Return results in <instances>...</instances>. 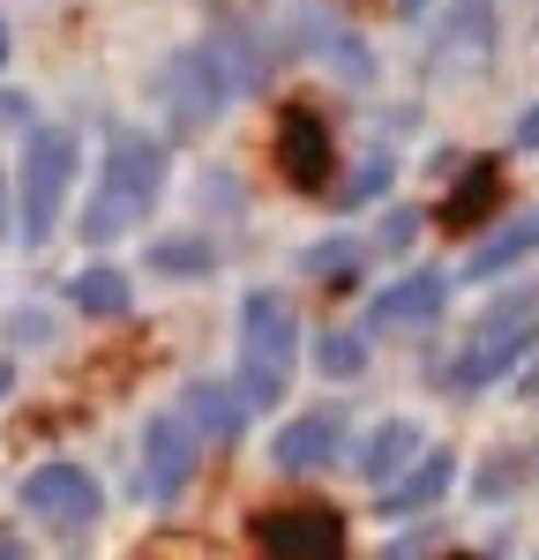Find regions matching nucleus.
<instances>
[{
  "mask_svg": "<svg viewBox=\"0 0 539 560\" xmlns=\"http://www.w3.org/2000/svg\"><path fill=\"white\" fill-rule=\"evenodd\" d=\"M165 187H173V142L150 128H113L105 135V158H98V179L83 195V217H76L83 247H113V240H128L135 224H150L158 202H165Z\"/></svg>",
  "mask_w": 539,
  "mask_h": 560,
  "instance_id": "1",
  "label": "nucleus"
},
{
  "mask_svg": "<svg viewBox=\"0 0 539 560\" xmlns=\"http://www.w3.org/2000/svg\"><path fill=\"white\" fill-rule=\"evenodd\" d=\"M232 329H240V359H232V388H240V404H248V419L255 411H277L285 396H293V374H300V345H308V329H300V306L285 300V292H240V314H232Z\"/></svg>",
  "mask_w": 539,
  "mask_h": 560,
  "instance_id": "2",
  "label": "nucleus"
},
{
  "mask_svg": "<svg viewBox=\"0 0 539 560\" xmlns=\"http://www.w3.org/2000/svg\"><path fill=\"white\" fill-rule=\"evenodd\" d=\"M532 351H539V284H517V292L488 300V314L472 322V337H465L457 359L443 366V388L472 404V396H488V388L509 382Z\"/></svg>",
  "mask_w": 539,
  "mask_h": 560,
  "instance_id": "3",
  "label": "nucleus"
},
{
  "mask_svg": "<svg viewBox=\"0 0 539 560\" xmlns=\"http://www.w3.org/2000/svg\"><path fill=\"white\" fill-rule=\"evenodd\" d=\"M83 173V142L60 120H31L23 128V165H15V247L38 255L68 217V187Z\"/></svg>",
  "mask_w": 539,
  "mask_h": 560,
  "instance_id": "4",
  "label": "nucleus"
},
{
  "mask_svg": "<svg viewBox=\"0 0 539 560\" xmlns=\"http://www.w3.org/2000/svg\"><path fill=\"white\" fill-rule=\"evenodd\" d=\"M150 97L165 105V128L180 135V142H195V135H210L248 97L240 90V75H232V60H225L218 38H195L180 45V52H165L158 60V75H150Z\"/></svg>",
  "mask_w": 539,
  "mask_h": 560,
  "instance_id": "5",
  "label": "nucleus"
},
{
  "mask_svg": "<svg viewBox=\"0 0 539 560\" xmlns=\"http://www.w3.org/2000/svg\"><path fill=\"white\" fill-rule=\"evenodd\" d=\"M15 501H23L31 523L60 530V538H83V530H98V516H105V486H98V471H90V464H68V456L31 464V478L15 486Z\"/></svg>",
  "mask_w": 539,
  "mask_h": 560,
  "instance_id": "6",
  "label": "nucleus"
},
{
  "mask_svg": "<svg viewBox=\"0 0 539 560\" xmlns=\"http://www.w3.org/2000/svg\"><path fill=\"white\" fill-rule=\"evenodd\" d=\"M203 433H195V419L180 411V404H165V411H150L142 419V464H135V493L150 501V509H173L180 493L195 486V471H203Z\"/></svg>",
  "mask_w": 539,
  "mask_h": 560,
  "instance_id": "7",
  "label": "nucleus"
},
{
  "mask_svg": "<svg viewBox=\"0 0 539 560\" xmlns=\"http://www.w3.org/2000/svg\"><path fill=\"white\" fill-rule=\"evenodd\" d=\"M449 292H457L449 269H404V277H390V284L367 292L359 337H412V329H435V322L449 314Z\"/></svg>",
  "mask_w": 539,
  "mask_h": 560,
  "instance_id": "8",
  "label": "nucleus"
},
{
  "mask_svg": "<svg viewBox=\"0 0 539 560\" xmlns=\"http://www.w3.org/2000/svg\"><path fill=\"white\" fill-rule=\"evenodd\" d=\"M345 441H353V411L345 404H308V411H293L285 427L270 433V471L314 478L330 464H345Z\"/></svg>",
  "mask_w": 539,
  "mask_h": 560,
  "instance_id": "9",
  "label": "nucleus"
},
{
  "mask_svg": "<svg viewBox=\"0 0 539 560\" xmlns=\"http://www.w3.org/2000/svg\"><path fill=\"white\" fill-rule=\"evenodd\" d=\"M277 165L293 187H308V195H330V165H337V150H330V120L308 113V105H285L277 113Z\"/></svg>",
  "mask_w": 539,
  "mask_h": 560,
  "instance_id": "10",
  "label": "nucleus"
},
{
  "mask_svg": "<svg viewBox=\"0 0 539 560\" xmlns=\"http://www.w3.org/2000/svg\"><path fill=\"white\" fill-rule=\"evenodd\" d=\"M494 60V0H449L443 31L427 45V75H472Z\"/></svg>",
  "mask_w": 539,
  "mask_h": 560,
  "instance_id": "11",
  "label": "nucleus"
},
{
  "mask_svg": "<svg viewBox=\"0 0 539 560\" xmlns=\"http://www.w3.org/2000/svg\"><path fill=\"white\" fill-rule=\"evenodd\" d=\"M457 486V448H420L390 486H375V516H435Z\"/></svg>",
  "mask_w": 539,
  "mask_h": 560,
  "instance_id": "12",
  "label": "nucleus"
},
{
  "mask_svg": "<svg viewBox=\"0 0 539 560\" xmlns=\"http://www.w3.org/2000/svg\"><path fill=\"white\" fill-rule=\"evenodd\" d=\"M539 255V202L517 217H502V224H488V240H472V255H465V269H457V284H494V277H509V269H525V261Z\"/></svg>",
  "mask_w": 539,
  "mask_h": 560,
  "instance_id": "13",
  "label": "nucleus"
},
{
  "mask_svg": "<svg viewBox=\"0 0 539 560\" xmlns=\"http://www.w3.org/2000/svg\"><path fill=\"white\" fill-rule=\"evenodd\" d=\"M420 448H427V433L412 427V419H375V427L353 441V471L367 478V486H390Z\"/></svg>",
  "mask_w": 539,
  "mask_h": 560,
  "instance_id": "14",
  "label": "nucleus"
},
{
  "mask_svg": "<svg viewBox=\"0 0 539 560\" xmlns=\"http://www.w3.org/2000/svg\"><path fill=\"white\" fill-rule=\"evenodd\" d=\"M180 411L195 419V433H203V441H240V427H248L240 388H232V382H210V374H195V382L180 388Z\"/></svg>",
  "mask_w": 539,
  "mask_h": 560,
  "instance_id": "15",
  "label": "nucleus"
},
{
  "mask_svg": "<svg viewBox=\"0 0 539 560\" xmlns=\"http://www.w3.org/2000/svg\"><path fill=\"white\" fill-rule=\"evenodd\" d=\"M255 546L263 553H345V530H337V516L330 509H314V516H263L255 523Z\"/></svg>",
  "mask_w": 539,
  "mask_h": 560,
  "instance_id": "16",
  "label": "nucleus"
},
{
  "mask_svg": "<svg viewBox=\"0 0 539 560\" xmlns=\"http://www.w3.org/2000/svg\"><path fill=\"white\" fill-rule=\"evenodd\" d=\"M218 240L210 232H173V240H150V255L142 269L150 277H165V284H203V277H218Z\"/></svg>",
  "mask_w": 539,
  "mask_h": 560,
  "instance_id": "17",
  "label": "nucleus"
},
{
  "mask_svg": "<svg viewBox=\"0 0 539 560\" xmlns=\"http://www.w3.org/2000/svg\"><path fill=\"white\" fill-rule=\"evenodd\" d=\"M68 306H76V314H90V322H121V314L135 306L128 269H113V261H90V269H76V277H68Z\"/></svg>",
  "mask_w": 539,
  "mask_h": 560,
  "instance_id": "18",
  "label": "nucleus"
},
{
  "mask_svg": "<svg viewBox=\"0 0 539 560\" xmlns=\"http://www.w3.org/2000/svg\"><path fill=\"white\" fill-rule=\"evenodd\" d=\"M367 261H375V247H367L359 232H330V240L300 247V277H308V284H337V292H345Z\"/></svg>",
  "mask_w": 539,
  "mask_h": 560,
  "instance_id": "19",
  "label": "nucleus"
},
{
  "mask_svg": "<svg viewBox=\"0 0 539 560\" xmlns=\"http://www.w3.org/2000/svg\"><path fill=\"white\" fill-rule=\"evenodd\" d=\"M390 187H398V158H390V150H367L345 179H330V210L353 217V210H367V202H382Z\"/></svg>",
  "mask_w": 539,
  "mask_h": 560,
  "instance_id": "20",
  "label": "nucleus"
},
{
  "mask_svg": "<svg viewBox=\"0 0 539 560\" xmlns=\"http://www.w3.org/2000/svg\"><path fill=\"white\" fill-rule=\"evenodd\" d=\"M314 366H322L330 382H359V374H367V337H359V329H322V337H314Z\"/></svg>",
  "mask_w": 539,
  "mask_h": 560,
  "instance_id": "21",
  "label": "nucleus"
},
{
  "mask_svg": "<svg viewBox=\"0 0 539 560\" xmlns=\"http://www.w3.org/2000/svg\"><path fill=\"white\" fill-rule=\"evenodd\" d=\"M525 478H532V471H525V456H517V448H509V456H494L488 471L472 478V493H480V501H509V493H517V486H525Z\"/></svg>",
  "mask_w": 539,
  "mask_h": 560,
  "instance_id": "22",
  "label": "nucleus"
},
{
  "mask_svg": "<svg viewBox=\"0 0 539 560\" xmlns=\"http://www.w3.org/2000/svg\"><path fill=\"white\" fill-rule=\"evenodd\" d=\"M412 240H420V210H390L367 247H375V255H398V247H412Z\"/></svg>",
  "mask_w": 539,
  "mask_h": 560,
  "instance_id": "23",
  "label": "nucleus"
},
{
  "mask_svg": "<svg viewBox=\"0 0 539 560\" xmlns=\"http://www.w3.org/2000/svg\"><path fill=\"white\" fill-rule=\"evenodd\" d=\"M435 546H443V523H435V516H427V530H404V538H390V553H435Z\"/></svg>",
  "mask_w": 539,
  "mask_h": 560,
  "instance_id": "24",
  "label": "nucleus"
},
{
  "mask_svg": "<svg viewBox=\"0 0 539 560\" xmlns=\"http://www.w3.org/2000/svg\"><path fill=\"white\" fill-rule=\"evenodd\" d=\"M0 120H8V128H31V97H23V90H0Z\"/></svg>",
  "mask_w": 539,
  "mask_h": 560,
  "instance_id": "25",
  "label": "nucleus"
},
{
  "mask_svg": "<svg viewBox=\"0 0 539 560\" xmlns=\"http://www.w3.org/2000/svg\"><path fill=\"white\" fill-rule=\"evenodd\" d=\"M509 142H517V150H539V105H525V113H517V128H509Z\"/></svg>",
  "mask_w": 539,
  "mask_h": 560,
  "instance_id": "26",
  "label": "nucleus"
},
{
  "mask_svg": "<svg viewBox=\"0 0 539 560\" xmlns=\"http://www.w3.org/2000/svg\"><path fill=\"white\" fill-rule=\"evenodd\" d=\"M517 396H525V404H539V359H525V366H517Z\"/></svg>",
  "mask_w": 539,
  "mask_h": 560,
  "instance_id": "27",
  "label": "nucleus"
},
{
  "mask_svg": "<svg viewBox=\"0 0 539 560\" xmlns=\"http://www.w3.org/2000/svg\"><path fill=\"white\" fill-rule=\"evenodd\" d=\"M0 240H15V202H8V179H0Z\"/></svg>",
  "mask_w": 539,
  "mask_h": 560,
  "instance_id": "28",
  "label": "nucleus"
},
{
  "mask_svg": "<svg viewBox=\"0 0 539 560\" xmlns=\"http://www.w3.org/2000/svg\"><path fill=\"white\" fill-rule=\"evenodd\" d=\"M427 8H435V0H398V15H404V23H420Z\"/></svg>",
  "mask_w": 539,
  "mask_h": 560,
  "instance_id": "29",
  "label": "nucleus"
},
{
  "mask_svg": "<svg viewBox=\"0 0 539 560\" xmlns=\"http://www.w3.org/2000/svg\"><path fill=\"white\" fill-rule=\"evenodd\" d=\"M8 388H15V366H8V359H0V404H8Z\"/></svg>",
  "mask_w": 539,
  "mask_h": 560,
  "instance_id": "30",
  "label": "nucleus"
},
{
  "mask_svg": "<svg viewBox=\"0 0 539 560\" xmlns=\"http://www.w3.org/2000/svg\"><path fill=\"white\" fill-rule=\"evenodd\" d=\"M0 553H23V538H8V530H0Z\"/></svg>",
  "mask_w": 539,
  "mask_h": 560,
  "instance_id": "31",
  "label": "nucleus"
},
{
  "mask_svg": "<svg viewBox=\"0 0 539 560\" xmlns=\"http://www.w3.org/2000/svg\"><path fill=\"white\" fill-rule=\"evenodd\" d=\"M0 68H8V23H0Z\"/></svg>",
  "mask_w": 539,
  "mask_h": 560,
  "instance_id": "32",
  "label": "nucleus"
}]
</instances>
